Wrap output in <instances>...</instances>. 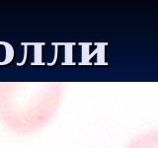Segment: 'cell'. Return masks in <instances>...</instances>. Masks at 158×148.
<instances>
[{
	"label": "cell",
	"mask_w": 158,
	"mask_h": 148,
	"mask_svg": "<svg viewBox=\"0 0 158 148\" xmlns=\"http://www.w3.org/2000/svg\"><path fill=\"white\" fill-rule=\"evenodd\" d=\"M126 148H158V130L140 133Z\"/></svg>",
	"instance_id": "obj_1"
}]
</instances>
